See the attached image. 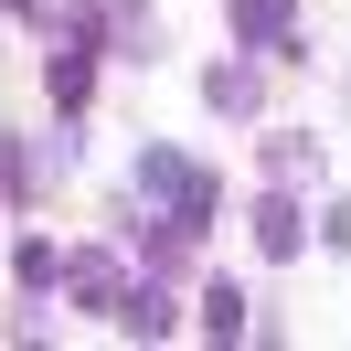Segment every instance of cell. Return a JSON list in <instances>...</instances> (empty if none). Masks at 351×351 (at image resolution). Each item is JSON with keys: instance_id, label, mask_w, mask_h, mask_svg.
Segmentation results:
<instances>
[{"instance_id": "obj_1", "label": "cell", "mask_w": 351, "mask_h": 351, "mask_svg": "<svg viewBox=\"0 0 351 351\" xmlns=\"http://www.w3.org/2000/svg\"><path fill=\"white\" fill-rule=\"evenodd\" d=\"M138 192H149V202H171V213H181V234H192V223H213V181H202L181 149H160V138L138 149Z\"/></svg>"}, {"instance_id": "obj_2", "label": "cell", "mask_w": 351, "mask_h": 351, "mask_svg": "<svg viewBox=\"0 0 351 351\" xmlns=\"http://www.w3.org/2000/svg\"><path fill=\"white\" fill-rule=\"evenodd\" d=\"M64 287H75L86 308H117V266H107V256H64Z\"/></svg>"}, {"instance_id": "obj_3", "label": "cell", "mask_w": 351, "mask_h": 351, "mask_svg": "<svg viewBox=\"0 0 351 351\" xmlns=\"http://www.w3.org/2000/svg\"><path fill=\"white\" fill-rule=\"evenodd\" d=\"M53 107H86V86H96V64H86V43H64V53H53Z\"/></svg>"}, {"instance_id": "obj_4", "label": "cell", "mask_w": 351, "mask_h": 351, "mask_svg": "<svg viewBox=\"0 0 351 351\" xmlns=\"http://www.w3.org/2000/svg\"><path fill=\"white\" fill-rule=\"evenodd\" d=\"M202 96H213L223 117H245V107H256V64H213V75H202Z\"/></svg>"}, {"instance_id": "obj_5", "label": "cell", "mask_w": 351, "mask_h": 351, "mask_svg": "<svg viewBox=\"0 0 351 351\" xmlns=\"http://www.w3.org/2000/svg\"><path fill=\"white\" fill-rule=\"evenodd\" d=\"M234 32L245 43H287V0H234Z\"/></svg>"}, {"instance_id": "obj_6", "label": "cell", "mask_w": 351, "mask_h": 351, "mask_svg": "<svg viewBox=\"0 0 351 351\" xmlns=\"http://www.w3.org/2000/svg\"><path fill=\"white\" fill-rule=\"evenodd\" d=\"M256 245L266 256H298V202H256Z\"/></svg>"}, {"instance_id": "obj_7", "label": "cell", "mask_w": 351, "mask_h": 351, "mask_svg": "<svg viewBox=\"0 0 351 351\" xmlns=\"http://www.w3.org/2000/svg\"><path fill=\"white\" fill-rule=\"evenodd\" d=\"M117 330H138V341H160V330H171V298H160V287H138V298H117Z\"/></svg>"}, {"instance_id": "obj_8", "label": "cell", "mask_w": 351, "mask_h": 351, "mask_svg": "<svg viewBox=\"0 0 351 351\" xmlns=\"http://www.w3.org/2000/svg\"><path fill=\"white\" fill-rule=\"evenodd\" d=\"M202 319H213V330H223V341H234V330H245V298H234V277H223V287H213V298H202Z\"/></svg>"}, {"instance_id": "obj_9", "label": "cell", "mask_w": 351, "mask_h": 351, "mask_svg": "<svg viewBox=\"0 0 351 351\" xmlns=\"http://www.w3.org/2000/svg\"><path fill=\"white\" fill-rule=\"evenodd\" d=\"M53 277H64V256H53V245L32 234V245H22V287H53Z\"/></svg>"}]
</instances>
